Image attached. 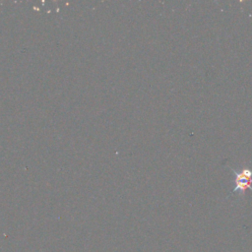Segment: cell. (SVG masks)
I'll return each mask as SVG.
<instances>
[{
    "label": "cell",
    "mask_w": 252,
    "mask_h": 252,
    "mask_svg": "<svg viewBox=\"0 0 252 252\" xmlns=\"http://www.w3.org/2000/svg\"><path fill=\"white\" fill-rule=\"evenodd\" d=\"M228 168L233 172L234 182H235V186L231 190V194L239 193L241 195H244L247 189L252 191V186H251L252 168L251 167H242L240 169H235L230 165H228Z\"/></svg>",
    "instance_id": "1"
}]
</instances>
